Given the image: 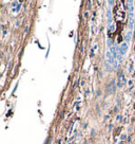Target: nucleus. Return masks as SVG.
<instances>
[{"label": "nucleus", "mask_w": 135, "mask_h": 144, "mask_svg": "<svg viewBox=\"0 0 135 144\" xmlns=\"http://www.w3.org/2000/svg\"><path fill=\"white\" fill-rule=\"evenodd\" d=\"M126 83V79L123 76V73L122 72H119L118 74V87H122Z\"/></svg>", "instance_id": "f257e3e1"}, {"label": "nucleus", "mask_w": 135, "mask_h": 144, "mask_svg": "<svg viewBox=\"0 0 135 144\" xmlns=\"http://www.w3.org/2000/svg\"><path fill=\"white\" fill-rule=\"evenodd\" d=\"M127 49H128V46H127V43H122V45L120 46V48H118L117 52L120 54V55H123L126 52H127Z\"/></svg>", "instance_id": "f03ea898"}]
</instances>
